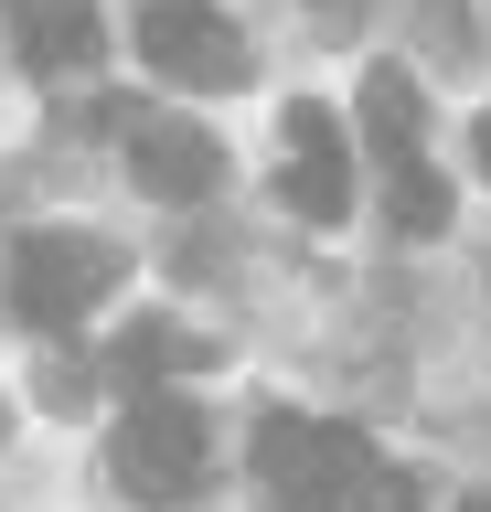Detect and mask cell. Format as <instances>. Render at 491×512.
<instances>
[{"instance_id":"4","label":"cell","mask_w":491,"mask_h":512,"mask_svg":"<svg viewBox=\"0 0 491 512\" xmlns=\"http://www.w3.org/2000/svg\"><path fill=\"white\" fill-rule=\"evenodd\" d=\"M139 64L171 86H235L246 75V32L203 0H139Z\"/></svg>"},{"instance_id":"10","label":"cell","mask_w":491,"mask_h":512,"mask_svg":"<svg viewBox=\"0 0 491 512\" xmlns=\"http://www.w3.org/2000/svg\"><path fill=\"white\" fill-rule=\"evenodd\" d=\"M385 192H395V224H406V235H438V224H449V192H438V171H427L417 150L385 160Z\"/></svg>"},{"instance_id":"7","label":"cell","mask_w":491,"mask_h":512,"mask_svg":"<svg viewBox=\"0 0 491 512\" xmlns=\"http://www.w3.org/2000/svg\"><path fill=\"white\" fill-rule=\"evenodd\" d=\"M0 22H11V43H22L33 75L97 64V0H0Z\"/></svg>"},{"instance_id":"1","label":"cell","mask_w":491,"mask_h":512,"mask_svg":"<svg viewBox=\"0 0 491 512\" xmlns=\"http://www.w3.org/2000/svg\"><path fill=\"white\" fill-rule=\"evenodd\" d=\"M257 480H267L278 512H385V491H395L374 438L331 427V416H267L257 427Z\"/></svg>"},{"instance_id":"2","label":"cell","mask_w":491,"mask_h":512,"mask_svg":"<svg viewBox=\"0 0 491 512\" xmlns=\"http://www.w3.org/2000/svg\"><path fill=\"white\" fill-rule=\"evenodd\" d=\"M107 470H118V491H139V502H193L203 470H214V427H203V406H182V395H129V416H118V438H107Z\"/></svg>"},{"instance_id":"6","label":"cell","mask_w":491,"mask_h":512,"mask_svg":"<svg viewBox=\"0 0 491 512\" xmlns=\"http://www.w3.org/2000/svg\"><path fill=\"white\" fill-rule=\"evenodd\" d=\"M278 192H289L310 224H342V214H353V150H342V118L310 107V96L289 107V171H278Z\"/></svg>"},{"instance_id":"12","label":"cell","mask_w":491,"mask_h":512,"mask_svg":"<svg viewBox=\"0 0 491 512\" xmlns=\"http://www.w3.org/2000/svg\"><path fill=\"white\" fill-rule=\"evenodd\" d=\"M470 512H491V502H470Z\"/></svg>"},{"instance_id":"5","label":"cell","mask_w":491,"mask_h":512,"mask_svg":"<svg viewBox=\"0 0 491 512\" xmlns=\"http://www.w3.org/2000/svg\"><path fill=\"white\" fill-rule=\"evenodd\" d=\"M118 139H129V171H139L150 203H203V192L225 182V150H214L193 118H171V107H129Z\"/></svg>"},{"instance_id":"3","label":"cell","mask_w":491,"mask_h":512,"mask_svg":"<svg viewBox=\"0 0 491 512\" xmlns=\"http://www.w3.org/2000/svg\"><path fill=\"white\" fill-rule=\"evenodd\" d=\"M107 288H118V246L86 235V224H54V235H22V246H11V310L33 320V331L86 320Z\"/></svg>"},{"instance_id":"13","label":"cell","mask_w":491,"mask_h":512,"mask_svg":"<svg viewBox=\"0 0 491 512\" xmlns=\"http://www.w3.org/2000/svg\"><path fill=\"white\" fill-rule=\"evenodd\" d=\"M0 427H11V416H0Z\"/></svg>"},{"instance_id":"11","label":"cell","mask_w":491,"mask_h":512,"mask_svg":"<svg viewBox=\"0 0 491 512\" xmlns=\"http://www.w3.org/2000/svg\"><path fill=\"white\" fill-rule=\"evenodd\" d=\"M481 171H491V118H481Z\"/></svg>"},{"instance_id":"9","label":"cell","mask_w":491,"mask_h":512,"mask_svg":"<svg viewBox=\"0 0 491 512\" xmlns=\"http://www.w3.org/2000/svg\"><path fill=\"white\" fill-rule=\"evenodd\" d=\"M363 128H374V150H417V128H427V96L406 86V75H395V64H374V75H363Z\"/></svg>"},{"instance_id":"8","label":"cell","mask_w":491,"mask_h":512,"mask_svg":"<svg viewBox=\"0 0 491 512\" xmlns=\"http://www.w3.org/2000/svg\"><path fill=\"white\" fill-rule=\"evenodd\" d=\"M214 342H193L182 320H129L118 342H107V384H129V395H161L171 374H193Z\"/></svg>"}]
</instances>
